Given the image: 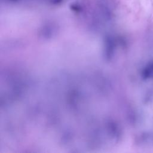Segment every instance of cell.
I'll use <instances>...</instances> for the list:
<instances>
[{
    "label": "cell",
    "mask_w": 153,
    "mask_h": 153,
    "mask_svg": "<svg viewBox=\"0 0 153 153\" xmlns=\"http://www.w3.org/2000/svg\"><path fill=\"white\" fill-rule=\"evenodd\" d=\"M142 76L144 78H148L153 76V63L148 65L142 72Z\"/></svg>",
    "instance_id": "obj_1"
},
{
    "label": "cell",
    "mask_w": 153,
    "mask_h": 153,
    "mask_svg": "<svg viewBox=\"0 0 153 153\" xmlns=\"http://www.w3.org/2000/svg\"><path fill=\"white\" fill-rule=\"evenodd\" d=\"M70 8L74 12H79L81 10V6L78 4H72L70 6Z\"/></svg>",
    "instance_id": "obj_2"
}]
</instances>
